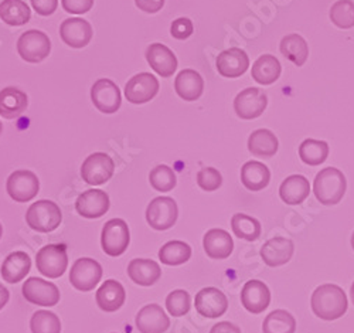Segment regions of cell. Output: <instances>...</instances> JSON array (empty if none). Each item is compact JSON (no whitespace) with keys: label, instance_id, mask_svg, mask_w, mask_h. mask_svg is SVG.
<instances>
[{"label":"cell","instance_id":"bcb514c9","mask_svg":"<svg viewBox=\"0 0 354 333\" xmlns=\"http://www.w3.org/2000/svg\"><path fill=\"white\" fill-rule=\"evenodd\" d=\"M33 9L40 16H50L58 8V0H32Z\"/></svg>","mask_w":354,"mask_h":333},{"label":"cell","instance_id":"f1b7e54d","mask_svg":"<svg viewBox=\"0 0 354 333\" xmlns=\"http://www.w3.org/2000/svg\"><path fill=\"white\" fill-rule=\"evenodd\" d=\"M32 267L30 257L23 251H16L8 255L2 265V278L8 284H17L28 274Z\"/></svg>","mask_w":354,"mask_h":333},{"label":"cell","instance_id":"816d5d0a","mask_svg":"<svg viewBox=\"0 0 354 333\" xmlns=\"http://www.w3.org/2000/svg\"><path fill=\"white\" fill-rule=\"evenodd\" d=\"M351 247H353V250H354V233H353V235H351Z\"/></svg>","mask_w":354,"mask_h":333},{"label":"cell","instance_id":"7c38bea8","mask_svg":"<svg viewBox=\"0 0 354 333\" xmlns=\"http://www.w3.org/2000/svg\"><path fill=\"white\" fill-rule=\"evenodd\" d=\"M23 296L30 304L39 307H55L60 300V291L58 288L41 278H28L23 284Z\"/></svg>","mask_w":354,"mask_h":333},{"label":"cell","instance_id":"52a82bcc","mask_svg":"<svg viewBox=\"0 0 354 333\" xmlns=\"http://www.w3.org/2000/svg\"><path fill=\"white\" fill-rule=\"evenodd\" d=\"M179 208L171 197H156L146 208V220L155 230L165 231L174 226Z\"/></svg>","mask_w":354,"mask_h":333},{"label":"cell","instance_id":"1f68e13d","mask_svg":"<svg viewBox=\"0 0 354 333\" xmlns=\"http://www.w3.org/2000/svg\"><path fill=\"white\" fill-rule=\"evenodd\" d=\"M281 63L271 54L261 55L252 66V78L261 85L274 84L281 75Z\"/></svg>","mask_w":354,"mask_h":333},{"label":"cell","instance_id":"6da1fadb","mask_svg":"<svg viewBox=\"0 0 354 333\" xmlns=\"http://www.w3.org/2000/svg\"><path fill=\"white\" fill-rule=\"evenodd\" d=\"M312 311L323 321H336L347 311V296L335 284H324L315 289L310 299Z\"/></svg>","mask_w":354,"mask_h":333},{"label":"cell","instance_id":"4dcf8cb0","mask_svg":"<svg viewBox=\"0 0 354 333\" xmlns=\"http://www.w3.org/2000/svg\"><path fill=\"white\" fill-rule=\"evenodd\" d=\"M271 180L270 169L261 162H247L241 169L243 185L251 192H259L268 186Z\"/></svg>","mask_w":354,"mask_h":333},{"label":"cell","instance_id":"83f0119b","mask_svg":"<svg viewBox=\"0 0 354 333\" xmlns=\"http://www.w3.org/2000/svg\"><path fill=\"white\" fill-rule=\"evenodd\" d=\"M278 139L274 132L270 129H258L254 131L248 139L250 152L262 159H270L278 152Z\"/></svg>","mask_w":354,"mask_h":333},{"label":"cell","instance_id":"60d3db41","mask_svg":"<svg viewBox=\"0 0 354 333\" xmlns=\"http://www.w3.org/2000/svg\"><path fill=\"white\" fill-rule=\"evenodd\" d=\"M330 19L340 28H351L354 26V3L351 0H337L330 9Z\"/></svg>","mask_w":354,"mask_h":333},{"label":"cell","instance_id":"d6986e66","mask_svg":"<svg viewBox=\"0 0 354 333\" xmlns=\"http://www.w3.org/2000/svg\"><path fill=\"white\" fill-rule=\"evenodd\" d=\"M250 67V58L241 48H230L218 54L217 70L223 77L237 78L241 77Z\"/></svg>","mask_w":354,"mask_h":333},{"label":"cell","instance_id":"8fae6325","mask_svg":"<svg viewBox=\"0 0 354 333\" xmlns=\"http://www.w3.org/2000/svg\"><path fill=\"white\" fill-rule=\"evenodd\" d=\"M159 91V81L149 73L132 77L125 85V97L131 104H146L153 100Z\"/></svg>","mask_w":354,"mask_h":333},{"label":"cell","instance_id":"277c9868","mask_svg":"<svg viewBox=\"0 0 354 333\" xmlns=\"http://www.w3.org/2000/svg\"><path fill=\"white\" fill-rule=\"evenodd\" d=\"M17 51L27 63H41L51 51V42L40 30H28L19 37Z\"/></svg>","mask_w":354,"mask_h":333},{"label":"cell","instance_id":"7bdbcfd3","mask_svg":"<svg viewBox=\"0 0 354 333\" xmlns=\"http://www.w3.org/2000/svg\"><path fill=\"white\" fill-rule=\"evenodd\" d=\"M197 185L205 192H216L223 185V176L214 168H204L197 173Z\"/></svg>","mask_w":354,"mask_h":333},{"label":"cell","instance_id":"3957f363","mask_svg":"<svg viewBox=\"0 0 354 333\" xmlns=\"http://www.w3.org/2000/svg\"><path fill=\"white\" fill-rule=\"evenodd\" d=\"M63 213L60 207L50 200H39L28 207L26 222L28 227L39 233H50L60 226Z\"/></svg>","mask_w":354,"mask_h":333},{"label":"cell","instance_id":"603a6c76","mask_svg":"<svg viewBox=\"0 0 354 333\" xmlns=\"http://www.w3.org/2000/svg\"><path fill=\"white\" fill-rule=\"evenodd\" d=\"M204 251L213 260H225L232 254L234 241L225 230L212 228L204 235L203 240Z\"/></svg>","mask_w":354,"mask_h":333},{"label":"cell","instance_id":"e575fe53","mask_svg":"<svg viewBox=\"0 0 354 333\" xmlns=\"http://www.w3.org/2000/svg\"><path fill=\"white\" fill-rule=\"evenodd\" d=\"M299 156L309 166L322 165L329 156V145L324 141L306 139L299 146Z\"/></svg>","mask_w":354,"mask_h":333},{"label":"cell","instance_id":"836d02e7","mask_svg":"<svg viewBox=\"0 0 354 333\" xmlns=\"http://www.w3.org/2000/svg\"><path fill=\"white\" fill-rule=\"evenodd\" d=\"M30 17V8L23 0H3L0 3V19L9 26H23Z\"/></svg>","mask_w":354,"mask_h":333},{"label":"cell","instance_id":"7402d4cb","mask_svg":"<svg viewBox=\"0 0 354 333\" xmlns=\"http://www.w3.org/2000/svg\"><path fill=\"white\" fill-rule=\"evenodd\" d=\"M146 60L149 66L163 78L171 77L177 69V58L174 53L160 43H155L147 47Z\"/></svg>","mask_w":354,"mask_h":333},{"label":"cell","instance_id":"ffe728a7","mask_svg":"<svg viewBox=\"0 0 354 333\" xmlns=\"http://www.w3.org/2000/svg\"><path fill=\"white\" fill-rule=\"evenodd\" d=\"M295 246L292 240L275 237L268 240L261 249V257L268 267H281L290 261Z\"/></svg>","mask_w":354,"mask_h":333},{"label":"cell","instance_id":"9c48e42d","mask_svg":"<svg viewBox=\"0 0 354 333\" xmlns=\"http://www.w3.org/2000/svg\"><path fill=\"white\" fill-rule=\"evenodd\" d=\"M6 189L15 201L26 203L37 196L40 190V181L39 177L30 170H16L9 176Z\"/></svg>","mask_w":354,"mask_h":333},{"label":"cell","instance_id":"e0dca14e","mask_svg":"<svg viewBox=\"0 0 354 333\" xmlns=\"http://www.w3.org/2000/svg\"><path fill=\"white\" fill-rule=\"evenodd\" d=\"M75 208L85 219H100L109 210V197L102 190H86L77 199Z\"/></svg>","mask_w":354,"mask_h":333},{"label":"cell","instance_id":"ee69618b","mask_svg":"<svg viewBox=\"0 0 354 333\" xmlns=\"http://www.w3.org/2000/svg\"><path fill=\"white\" fill-rule=\"evenodd\" d=\"M193 30L194 27L192 20L187 17H180L171 23L170 33L177 40H186L193 35Z\"/></svg>","mask_w":354,"mask_h":333},{"label":"cell","instance_id":"30bf717a","mask_svg":"<svg viewBox=\"0 0 354 333\" xmlns=\"http://www.w3.org/2000/svg\"><path fill=\"white\" fill-rule=\"evenodd\" d=\"M113 170H115L113 161L108 155L102 152H97L90 155L84 161L81 166V176L85 183L100 186L106 183V181L112 177Z\"/></svg>","mask_w":354,"mask_h":333},{"label":"cell","instance_id":"8d00e7d4","mask_svg":"<svg viewBox=\"0 0 354 333\" xmlns=\"http://www.w3.org/2000/svg\"><path fill=\"white\" fill-rule=\"evenodd\" d=\"M192 257V249L183 241H169L160 251L159 258L166 265H182Z\"/></svg>","mask_w":354,"mask_h":333},{"label":"cell","instance_id":"ac0fdd59","mask_svg":"<svg viewBox=\"0 0 354 333\" xmlns=\"http://www.w3.org/2000/svg\"><path fill=\"white\" fill-rule=\"evenodd\" d=\"M243 307L251 314H261L270 307L271 292L270 288L262 281L251 280L248 281L241 291Z\"/></svg>","mask_w":354,"mask_h":333},{"label":"cell","instance_id":"681fc988","mask_svg":"<svg viewBox=\"0 0 354 333\" xmlns=\"http://www.w3.org/2000/svg\"><path fill=\"white\" fill-rule=\"evenodd\" d=\"M9 300V291L0 284V309H3V307H6Z\"/></svg>","mask_w":354,"mask_h":333},{"label":"cell","instance_id":"f546056e","mask_svg":"<svg viewBox=\"0 0 354 333\" xmlns=\"http://www.w3.org/2000/svg\"><path fill=\"white\" fill-rule=\"evenodd\" d=\"M27 108V96L15 87L0 91V115L6 119L20 116Z\"/></svg>","mask_w":354,"mask_h":333},{"label":"cell","instance_id":"4316f807","mask_svg":"<svg viewBox=\"0 0 354 333\" xmlns=\"http://www.w3.org/2000/svg\"><path fill=\"white\" fill-rule=\"evenodd\" d=\"M174 89L177 96L185 101H196L201 97L204 89L203 77L194 70H183L176 77Z\"/></svg>","mask_w":354,"mask_h":333},{"label":"cell","instance_id":"7a4b0ae2","mask_svg":"<svg viewBox=\"0 0 354 333\" xmlns=\"http://www.w3.org/2000/svg\"><path fill=\"white\" fill-rule=\"evenodd\" d=\"M347 181L344 174L336 168H326L317 173L313 185L316 199L324 206L340 203L346 193Z\"/></svg>","mask_w":354,"mask_h":333},{"label":"cell","instance_id":"44dd1931","mask_svg":"<svg viewBox=\"0 0 354 333\" xmlns=\"http://www.w3.org/2000/svg\"><path fill=\"white\" fill-rule=\"evenodd\" d=\"M169 326L170 319L158 304L143 307L136 315V327L140 333H163Z\"/></svg>","mask_w":354,"mask_h":333},{"label":"cell","instance_id":"f6af8a7d","mask_svg":"<svg viewBox=\"0 0 354 333\" xmlns=\"http://www.w3.org/2000/svg\"><path fill=\"white\" fill-rule=\"evenodd\" d=\"M63 8L71 15H84L94 6V0H62Z\"/></svg>","mask_w":354,"mask_h":333},{"label":"cell","instance_id":"74e56055","mask_svg":"<svg viewBox=\"0 0 354 333\" xmlns=\"http://www.w3.org/2000/svg\"><path fill=\"white\" fill-rule=\"evenodd\" d=\"M231 227L235 235L247 241H255L261 235V223L257 219L243 213L232 216Z\"/></svg>","mask_w":354,"mask_h":333},{"label":"cell","instance_id":"4fadbf2b","mask_svg":"<svg viewBox=\"0 0 354 333\" xmlns=\"http://www.w3.org/2000/svg\"><path fill=\"white\" fill-rule=\"evenodd\" d=\"M268 105L267 94L259 88H247L234 101V109L243 119H255L261 116Z\"/></svg>","mask_w":354,"mask_h":333},{"label":"cell","instance_id":"f35d334b","mask_svg":"<svg viewBox=\"0 0 354 333\" xmlns=\"http://www.w3.org/2000/svg\"><path fill=\"white\" fill-rule=\"evenodd\" d=\"M30 329L33 333H62V322L50 311H37L30 321Z\"/></svg>","mask_w":354,"mask_h":333},{"label":"cell","instance_id":"7dc6e473","mask_svg":"<svg viewBox=\"0 0 354 333\" xmlns=\"http://www.w3.org/2000/svg\"><path fill=\"white\" fill-rule=\"evenodd\" d=\"M135 3L145 13H158L163 8L165 0H135Z\"/></svg>","mask_w":354,"mask_h":333},{"label":"cell","instance_id":"8992f818","mask_svg":"<svg viewBox=\"0 0 354 333\" xmlns=\"http://www.w3.org/2000/svg\"><path fill=\"white\" fill-rule=\"evenodd\" d=\"M131 241V233L128 224L121 219L109 220L101 234L102 250L111 257L122 255Z\"/></svg>","mask_w":354,"mask_h":333},{"label":"cell","instance_id":"d590c367","mask_svg":"<svg viewBox=\"0 0 354 333\" xmlns=\"http://www.w3.org/2000/svg\"><path fill=\"white\" fill-rule=\"evenodd\" d=\"M295 330H297V321L283 309L271 312L262 323L263 333H295Z\"/></svg>","mask_w":354,"mask_h":333},{"label":"cell","instance_id":"f5cc1de1","mask_svg":"<svg viewBox=\"0 0 354 333\" xmlns=\"http://www.w3.org/2000/svg\"><path fill=\"white\" fill-rule=\"evenodd\" d=\"M2 234H3V227L0 224V238H2Z\"/></svg>","mask_w":354,"mask_h":333},{"label":"cell","instance_id":"db71d44e","mask_svg":"<svg viewBox=\"0 0 354 333\" xmlns=\"http://www.w3.org/2000/svg\"><path fill=\"white\" fill-rule=\"evenodd\" d=\"M2 131H3V125H2V123H0V135H2Z\"/></svg>","mask_w":354,"mask_h":333},{"label":"cell","instance_id":"5bb4252c","mask_svg":"<svg viewBox=\"0 0 354 333\" xmlns=\"http://www.w3.org/2000/svg\"><path fill=\"white\" fill-rule=\"evenodd\" d=\"M91 100L104 114H113L121 107L122 97L118 85L106 78L98 80L91 88Z\"/></svg>","mask_w":354,"mask_h":333},{"label":"cell","instance_id":"5b68a950","mask_svg":"<svg viewBox=\"0 0 354 333\" xmlns=\"http://www.w3.org/2000/svg\"><path fill=\"white\" fill-rule=\"evenodd\" d=\"M36 265L43 276L60 278L68 267L67 247L63 244H48L43 247L36 255Z\"/></svg>","mask_w":354,"mask_h":333},{"label":"cell","instance_id":"2e32d148","mask_svg":"<svg viewBox=\"0 0 354 333\" xmlns=\"http://www.w3.org/2000/svg\"><path fill=\"white\" fill-rule=\"evenodd\" d=\"M63 42L73 48H82L93 39V26L84 19L71 17L63 21L60 27Z\"/></svg>","mask_w":354,"mask_h":333},{"label":"cell","instance_id":"cb8c5ba5","mask_svg":"<svg viewBox=\"0 0 354 333\" xmlns=\"http://www.w3.org/2000/svg\"><path fill=\"white\" fill-rule=\"evenodd\" d=\"M128 276L140 287H151L160 280L162 269L156 261L136 258L128 265Z\"/></svg>","mask_w":354,"mask_h":333},{"label":"cell","instance_id":"b9f144b4","mask_svg":"<svg viewBox=\"0 0 354 333\" xmlns=\"http://www.w3.org/2000/svg\"><path fill=\"white\" fill-rule=\"evenodd\" d=\"M166 308L173 318H180L190 309V295L183 289H176L166 298Z\"/></svg>","mask_w":354,"mask_h":333},{"label":"cell","instance_id":"9a60e30c","mask_svg":"<svg viewBox=\"0 0 354 333\" xmlns=\"http://www.w3.org/2000/svg\"><path fill=\"white\" fill-rule=\"evenodd\" d=\"M194 307L201 316L214 319L225 314L228 308V299L217 288H204L196 295Z\"/></svg>","mask_w":354,"mask_h":333},{"label":"cell","instance_id":"ab89813d","mask_svg":"<svg viewBox=\"0 0 354 333\" xmlns=\"http://www.w3.org/2000/svg\"><path fill=\"white\" fill-rule=\"evenodd\" d=\"M149 181L155 190L162 193L173 190L177 183L174 172L166 165L156 166L149 174Z\"/></svg>","mask_w":354,"mask_h":333},{"label":"cell","instance_id":"d6a6232c","mask_svg":"<svg viewBox=\"0 0 354 333\" xmlns=\"http://www.w3.org/2000/svg\"><path fill=\"white\" fill-rule=\"evenodd\" d=\"M281 53L298 67L304 66L309 57L306 40L299 35H288L281 42Z\"/></svg>","mask_w":354,"mask_h":333},{"label":"cell","instance_id":"484cf974","mask_svg":"<svg viewBox=\"0 0 354 333\" xmlns=\"http://www.w3.org/2000/svg\"><path fill=\"white\" fill-rule=\"evenodd\" d=\"M95 298H97V305L102 311L115 312L125 304L127 294L122 284L113 280H108L97 291Z\"/></svg>","mask_w":354,"mask_h":333},{"label":"cell","instance_id":"c3c4849f","mask_svg":"<svg viewBox=\"0 0 354 333\" xmlns=\"http://www.w3.org/2000/svg\"><path fill=\"white\" fill-rule=\"evenodd\" d=\"M210 333H241L240 327L230 322H218L213 326Z\"/></svg>","mask_w":354,"mask_h":333},{"label":"cell","instance_id":"f907efd6","mask_svg":"<svg viewBox=\"0 0 354 333\" xmlns=\"http://www.w3.org/2000/svg\"><path fill=\"white\" fill-rule=\"evenodd\" d=\"M350 295H351V300H353V304H354V284L351 285V289H350Z\"/></svg>","mask_w":354,"mask_h":333},{"label":"cell","instance_id":"ba28073f","mask_svg":"<svg viewBox=\"0 0 354 333\" xmlns=\"http://www.w3.org/2000/svg\"><path fill=\"white\" fill-rule=\"evenodd\" d=\"M102 278V267L93 258H80L70 272V282L78 291H93Z\"/></svg>","mask_w":354,"mask_h":333},{"label":"cell","instance_id":"d4e9b609","mask_svg":"<svg viewBox=\"0 0 354 333\" xmlns=\"http://www.w3.org/2000/svg\"><path fill=\"white\" fill-rule=\"evenodd\" d=\"M310 193L309 180L302 174H292L286 177L279 188V195L283 203L297 206L304 203Z\"/></svg>","mask_w":354,"mask_h":333}]
</instances>
